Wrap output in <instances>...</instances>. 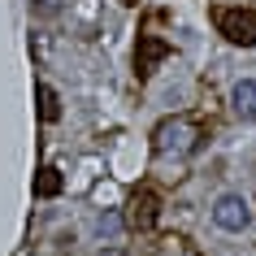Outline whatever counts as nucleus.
Returning a JSON list of instances; mask_svg holds the SVG:
<instances>
[{
	"label": "nucleus",
	"instance_id": "3",
	"mask_svg": "<svg viewBox=\"0 0 256 256\" xmlns=\"http://www.w3.org/2000/svg\"><path fill=\"white\" fill-rule=\"evenodd\" d=\"M217 30H222L230 44L252 48L256 44V9H222V14H217Z\"/></svg>",
	"mask_w": 256,
	"mask_h": 256
},
{
	"label": "nucleus",
	"instance_id": "8",
	"mask_svg": "<svg viewBox=\"0 0 256 256\" xmlns=\"http://www.w3.org/2000/svg\"><path fill=\"white\" fill-rule=\"evenodd\" d=\"M56 191H61V170L44 165V170H40V178H35V196H40V200H52Z\"/></svg>",
	"mask_w": 256,
	"mask_h": 256
},
{
	"label": "nucleus",
	"instance_id": "1",
	"mask_svg": "<svg viewBox=\"0 0 256 256\" xmlns=\"http://www.w3.org/2000/svg\"><path fill=\"white\" fill-rule=\"evenodd\" d=\"M196 144H200V130H196L191 118H170V122H161L156 135H152L156 156H187V152H196Z\"/></svg>",
	"mask_w": 256,
	"mask_h": 256
},
{
	"label": "nucleus",
	"instance_id": "6",
	"mask_svg": "<svg viewBox=\"0 0 256 256\" xmlns=\"http://www.w3.org/2000/svg\"><path fill=\"white\" fill-rule=\"evenodd\" d=\"M130 222H135L139 230H148L152 222H156V196H152L148 187L135 191V200H130Z\"/></svg>",
	"mask_w": 256,
	"mask_h": 256
},
{
	"label": "nucleus",
	"instance_id": "2",
	"mask_svg": "<svg viewBox=\"0 0 256 256\" xmlns=\"http://www.w3.org/2000/svg\"><path fill=\"white\" fill-rule=\"evenodd\" d=\"M213 222L226 230V234H243V230L252 226V204L243 200L239 191H226V196L213 200Z\"/></svg>",
	"mask_w": 256,
	"mask_h": 256
},
{
	"label": "nucleus",
	"instance_id": "7",
	"mask_svg": "<svg viewBox=\"0 0 256 256\" xmlns=\"http://www.w3.org/2000/svg\"><path fill=\"white\" fill-rule=\"evenodd\" d=\"M35 100H40V118H44V122H56V118H61V96H56L48 82L35 87Z\"/></svg>",
	"mask_w": 256,
	"mask_h": 256
},
{
	"label": "nucleus",
	"instance_id": "10",
	"mask_svg": "<svg viewBox=\"0 0 256 256\" xmlns=\"http://www.w3.org/2000/svg\"><path fill=\"white\" fill-rule=\"evenodd\" d=\"M122 4H139V0H122Z\"/></svg>",
	"mask_w": 256,
	"mask_h": 256
},
{
	"label": "nucleus",
	"instance_id": "4",
	"mask_svg": "<svg viewBox=\"0 0 256 256\" xmlns=\"http://www.w3.org/2000/svg\"><path fill=\"white\" fill-rule=\"evenodd\" d=\"M230 104L243 122H256V78H239L234 92H230Z\"/></svg>",
	"mask_w": 256,
	"mask_h": 256
},
{
	"label": "nucleus",
	"instance_id": "5",
	"mask_svg": "<svg viewBox=\"0 0 256 256\" xmlns=\"http://www.w3.org/2000/svg\"><path fill=\"white\" fill-rule=\"evenodd\" d=\"M161 56H170V44H165V40H156V35H148V40H139V56H135L139 74L148 78L152 70H156V61H161Z\"/></svg>",
	"mask_w": 256,
	"mask_h": 256
},
{
	"label": "nucleus",
	"instance_id": "9",
	"mask_svg": "<svg viewBox=\"0 0 256 256\" xmlns=\"http://www.w3.org/2000/svg\"><path fill=\"white\" fill-rule=\"evenodd\" d=\"M35 9H40V14H56V9H61V0H35Z\"/></svg>",
	"mask_w": 256,
	"mask_h": 256
}]
</instances>
